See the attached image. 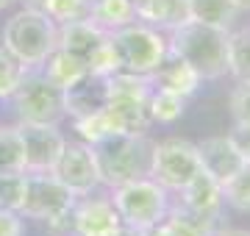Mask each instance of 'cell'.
Wrapping results in <instances>:
<instances>
[{
	"instance_id": "5b68a950",
	"label": "cell",
	"mask_w": 250,
	"mask_h": 236,
	"mask_svg": "<svg viewBox=\"0 0 250 236\" xmlns=\"http://www.w3.org/2000/svg\"><path fill=\"white\" fill-rule=\"evenodd\" d=\"M108 37L120 59V73L153 75L167 59V37L145 22H131L120 31H111Z\"/></svg>"
},
{
	"instance_id": "9c48e42d",
	"label": "cell",
	"mask_w": 250,
	"mask_h": 236,
	"mask_svg": "<svg viewBox=\"0 0 250 236\" xmlns=\"http://www.w3.org/2000/svg\"><path fill=\"white\" fill-rule=\"evenodd\" d=\"M50 173H53L56 181H62L75 197H86V195H92V192L100 186L95 150H92V145H86V142H67Z\"/></svg>"
},
{
	"instance_id": "83f0119b",
	"label": "cell",
	"mask_w": 250,
	"mask_h": 236,
	"mask_svg": "<svg viewBox=\"0 0 250 236\" xmlns=\"http://www.w3.org/2000/svg\"><path fill=\"white\" fill-rule=\"evenodd\" d=\"M28 173H6L0 175V209L20 211L25 203Z\"/></svg>"
},
{
	"instance_id": "603a6c76",
	"label": "cell",
	"mask_w": 250,
	"mask_h": 236,
	"mask_svg": "<svg viewBox=\"0 0 250 236\" xmlns=\"http://www.w3.org/2000/svg\"><path fill=\"white\" fill-rule=\"evenodd\" d=\"M6 173H25V147L17 125L0 128V175Z\"/></svg>"
},
{
	"instance_id": "74e56055",
	"label": "cell",
	"mask_w": 250,
	"mask_h": 236,
	"mask_svg": "<svg viewBox=\"0 0 250 236\" xmlns=\"http://www.w3.org/2000/svg\"><path fill=\"white\" fill-rule=\"evenodd\" d=\"M225 236H248V234H225Z\"/></svg>"
},
{
	"instance_id": "4dcf8cb0",
	"label": "cell",
	"mask_w": 250,
	"mask_h": 236,
	"mask_svg": "<svg viewBox=\"0 0 250 236\" xmlns=\"http://www.w3.org/2000/svg\"><path fill=\"white\" fill-rule=\"evenodd\" d=\"M233 125H250V81H236L228 98Z\"/></svg>"
},
{
	"instance_id": "484cf974",
	"label": "cell",
	"mask_w": 250,
	"mask_h": 236,
	"mask_svg": "<svg viewBox=\"0 0 250 236\" xmlns=\"http://www.w3.org/2000/svg\"><path fill=\"white\" fill-rule=\"evenodd\" d=\"M161 222L170 228L172 236H211V225H214V222H208V219H200V217H195V214L184 211L181 206L167 211V217L161 219Z\"/></svg>"
},
{
	"instance_id": "ffe728a7",
	"label": "cell",
	"mask_w": 250,
	"mask_h": 236,
	"mask_svg": "<svg viewBox=\"0 0 250 236\" xmlns=\"http://www.w3.org/2000/svg\"><path fill=\"white\" fill-rule=\"evenodd\" d=\"M187 11H189V20L206 22V25H214V28H225V31H231L233 20L239 14L233 0H187Z\"/></svg>"
},
{
	"instance_id": "d6986e66",
	"label": "cell",
	"mask_w": 250,
	"mask_h": 236,
	"mask_svg": "<svg viewBox=\"0 0 250 236\" xmlns=\"http://www.w3.org/2000/svg\"><path fill=\"white\" fill-rule=\"evenodd\" d=\"M89 20L111 34L136 22V6L134 0H89Z\"/></svg>"
},
{
	"instance_id": "8d00e7d4",
	"label": "cell",
	"mask_w": 250,
	"mask_h": 236,
	"mask_svg": "<svg viewBox=\"0 0 250 236\" xmlns=\"http://www.w3.org/2000/svg\"><path fill=\"white\" fill-rule=\"evenodd\" d=\"M9 3H11V0H0V11H3V9H9Z\"/></svg>"
},
{
	"instance_id": "44dd1931",
	"label": "cell",
	"mask_w": 250,
	"mask_h": 236,
	"mask_svg": "<svg viewBox=\"0 0 250 236\" xmlns=\"http://www.w3.org/2000/svg\"><path fill=\"white\" fill-rule=\"evenodd\" d=\"M187 100L184 95H175V92H167V89H159L153 86L150 98H147V117L150 122H159V125H170L175 119L184 117L187 111Z\"/></svg>"
},
{
	"instance_id": "ac0fdd59",
	"label": "cell",
	"mask_w": 250,
	"mask_h": 236,
	"mask_svg": "<svg viewBox=\"0 0 250 236\" xmlns=\"http://www.w3.org/2000/svg\"><path fill=\"white\" fill-rule=\"evenodd\" d=\"M39 70H42V75H45L47 81H53L62 92L72 89L78 81H83V78L89 75L86 64L81 61L78 56H72V53H67V50H62V47H56L53 53L45 59V64H42Z\"/></svg>"
},
{
	"instance_id": "2e32d148",
	"label": "cell",
	"mask_w": 250,
	"mask_h": 236,
	"mask_svg": "<svg viewBox=\"0 0 250 236\" xmlns=\"http://www.w3.org/2000/svg\"><path fill=\"white\" fill-rule=\"evenodd\" d=\"M150 78H153V86L175 92V95H184V98H192V95L200 89V83H203V78H200L184 59L170 56V53H167V59L159 64V70H156Z\"/></svg>"
},
{
	"instance_id": "e0dca14e",
	"label": "cell",
	"mask_w": 250,
	"mask_h": 236,
	"mask_svg": "<svg viewBox=\"0 0 250 236\" xmlns=\"http://www.w3.org/2000/svg\"><path fill=\"white\" fill-rule=\"evenodd\" d=\"M136 22H145L159 31H172L189 20L187 0H134Z\"/></svg>"
},
{
	"instance_id": "7402d4cb",
	"label": "cell",
	"mask_w": 250,
	"mask_h": 236,
	"mask_svg": "<svg viewBox=\"0 0 250 236\" xmlns=\"http://www.w3.org/2000/svg\"><path fill=\"white\" fill-rule=\"evenodd\" d=\"M228 75L250 81V28L228 31Z\"/></svg>"
},
{
	"instance_id": "6da1fadb",
	"label": "cell",
	"mask_w": 250,
	"mask_h": 236,
	"mask_svg": "<svg viewBox=\"0 0 250 236\" xmlns=\"http://www.w3.org/2000/svg\"><path fill=\"white\" fill-rule=\"evenodd\" d=\"M167 53L184 59L203 81H220L228 75V31L187 20L170 31Z\"/></svg>"
},
{
	"instance_id": "836d02e7",
	"label": "cell",
	"mask_w": 250,
	"mask_h": 236,
	"mask_svg": "<svg viewBox=\"0 0 250 236\" xmlns=\"http://www.w3.org/2000/svg\"><path fill=\"white\" fill-rule=\"evenodd\" d=\"M142 236H172V234H170V228L164 225V222H159V225H153L150 231H145Z\"/></svg>"
},
{
	"instance_id": "d590c367",
	"label": "cell",
	"mask_w": 250,
	"mask_h": 236,
	"mask_svg": "<svg viewBox=\"0 0 250 236\" xmlns=\"http://www.w3.org/2000/svg\"><path fill=\"white\" fill-rule=\"evenodd\" d=\"M233 6L239 11H250V0H233Z\"/></svg>"
},
{
	"instance_id": "30bf717a",
	"label": "cell",
	"mask_w": 250,
	"mask_h": 236,
	"mask_svg": "<svg viewBox=\"0 0 250 236\" xmlns=\"http://www.w3.org/2000/svg\"><path fill=\"white\" fill-rule=\"evenodd\" d=\"M20 137L25 147V173H50L62 156L67 139L59 125L47 122H20Z\"/></svg>"
},
{
	"instance_id": "4316f807",
	"label": "cell",
	"mask_w": 250,
	"mask_h": 236,
	"mask_svg": "<svg viewBox=\"0 0 250 236\" xmlns=\"http://www.w3.org/2000/svg\"><path fill=\"white\" fill-rule=\"evenodd\" d=\"M25 75H28V67H22L6 47L0 45V100H9Z\"/></svg>"
},
{
	"instance_id": "52a82bcc",
	"label": "cell",
	"mask_w": 250,
	"mask_h": 236,
	"mask_svg": "<svg viewBox=\"0 0 250 236\" xmlns=\"http://www.w3.org/2000/svg\"><path fill=\"white\" fill-rule=\"evenodd\" d=\"M197 173H200V156H197L195 142H189V139L153 142L147 175L156 183H161L167 192L184 189Z\"/></svg>"
},
{
	"instance_id": "cb8c5ba5",
	"label": "cell",
	"mask_w": 250,
	"mask_h": 236,
	"mask_svg": "<svg viewBox=\"0 0 250 236\" xmlns=\"http://www.w3.org/2000/svg\"><path fill=\"white\" fill-rule=\"evenodd\" d=\"M72 128H75V134L81 137V142H86V145H95V142H100V139L114 137L117 134L114 119H111V114H108L106 106H103L100 111H95V114L72 119Z\"/></svg>"
},
{
	"instance_id": "1f68e13d",
	"label": "cell",
	"mask_w": 250,
	"mask_h": 236,
	"mask_svg": "<svg viewBox=\"0 0 250 236\" xmlns=\"http://www.w3.org/2000/svg\"><path fill=\"white\" fill-rule=\"evenodd\" d=\"M22 234H25L22 214L11 209H0V236H22Z\"/></svg>"
},
{
	"instance_id": "7a4b0ae2",
	"label": "cell",
	"mask_w": 250,
	"mask_h": 236,
	"mask_svg": "<svg viewBox=\"0 0 250 236\" xmlns=\"http://www.w3.org/2000/svg\"><path fill=\"white\" fill-rule=\"evenodd\" d=\"M3 47L28 70H39L59 47V25L39 9H22L3 25Z\"/></svg>"
},
{
	"instance_id": "7c38bea8",
	"label": "cell",
	"mask_w": 250,
	"mask_h": 236,
	"mask_svg": "<svg viewBox=\"0 0 250 236\" xmlns=\"http://www.w3.org/2000/svg\"><path fill=\"white\" fill-rule=\"evenodd\" d=\"M178 195L184 211H189L200 219H208V222H217L220 211H223V186L208 173L200 170L184 189H178Z\"/></svg>"
},
{
	"instance_id": "d6a6232c",
	"label": "cell",
	"mask_w": 250,
	"mask_h": 236,
	"mask_svg": "<svg viewBox=\"0 0 250 236\" xmlns=\"http://www.w3.org/2000/svg\"><path fill=\"white\" fill-rule=\"evenodd\" d=\"M225 137L231 139V145L236 147V153L242 156V161L250 164V125H233Z\"/></svg>"
},
{
	"instance_id": "8fae6325",
	"label": "cell",
	"mask_w": 250,
	"mask_h": 236,
	"mask_svg": "<svg viewBox=\"0 0 250 236\" xmlns=\"http://www.w3.org/2000/svg\"><path fill=\"white\" fill-rule=\"evenodd\" d=\"M72 236H125L111 197H78L70 211Z\"/></svg>"
},
{
	"instance_id": "5bb4252c",
	"label": "cell",
	"mask_w": 250,
	"mask_h": 236,
	"mask_svg": "<svg viewBox=\"0 0 250 236\" xmlns=\"http://www.w3.org/2000/svg\"><path fill=\"white\" fill-rule=\"evenodd\" d=\"M106 106V78L103 75H86L72 89L64 92V114L72 119L95 114Z\"/></svg>"
},
{
	"instance_id": "e575fe53",
	"label": "cell",
	"mask_w": 250,
	"mask_h": 236,
	"mask_svg": "<svg viewBox=\"0 0 250 236\" xmlns=\"http://www.w3.org/2000/svg\"><path fill=\"white\" fill-rule=\"evenodd\" d=\"M22 3H25L28 9H39V11H42V9H45L47 0H22Z\"/></svg>"
},
{
	"instance_id": "ba28073f",
	"label": "cell",
	"mask_w": 250,
	"mask_h": 236,
	"mask_svg": "<svg viewBox=\"0 0 250 236\" xmlns=\"http://www.w3.org/2000/svg\"><path fill=\"white\" fill-rule=\"evenodd\" d=\"M14 111H17L20 122H47V125H59L67 114H64V92L53 81H47L42 70H28L17 92L11 95Z\"/></svg>"
},
{
	"instance_id": "f546056e",
	"label": "cell",
	"mask_w": 250,
	"mask_h": 236,
	"mask_svg": "<svg viewBox=\"0 0 250 236\" xmlns=\"http://www.w3.org/2000/svg\"><path fill=\"white\" fill-rule=\"evenodd\" d=\"M86 70H89L92 75H103V78L120 73V59H117V50H114V45H111V37H106L95 50H92V56L86 59Z\"/></svg>"
},
{
	"instance_id": "4fadbf2b",
	"label": "cell",
	"mask_w": 250,
	"mask_h": 236,
	"mask_svg": "<svg viewBox=\"0 0 250 236\" xmlns=\"http://www.w3.org/2000/svg\"><path fill=\"white\" fill-rule=\"evenodd\" d=\"M197 156H200V170L211 175L220 186L245 164L228 137H208L197 142Z\"/></svg>"
},
{
	"instance_id": "3957f363",
	"label": "cell",
	"mask_w": 250,
	"mask_h": 236,
	"mask_svg": "<svg viewBox=\"0 0 250 236\" xmlns=\"http://www.w3.org/2000/svg\"><path fill=\"white\" fill-rule=\"evenodd\" d=\"M150 147L153 142H147V134H114L95 142V161H98L100 183L120 186L125 181H134L147 175L150 167Z\"/></svg>"
},
{
	"instance_id": "d4e9b609",
	"label": "cell",
	"mask_w": 250,
	"mask_h": 236,
	"mask_svg": "<svg viewBox=\"0 0 250 236\" xmlns=\"http://www.w3.org/2000/svg\"><path fill=\"white\" fill-rule=\"evenodd\" d=\"M223 203L236 211H250V164H242L239 170L223 183Z\"/></svg>"
},
{
	"instance_id": "277c9868",
	"label": "cell",
	"mask_w": 250,
	"mask_h": 236,
	"mask_svg": "<svg viewBox=\"0 0 250 236\" xmlns=\"http://www.w3.org/2000/svg\"><path fill=\"white\" fill-rule=\"evenodd\" d=\"M111 203H114L117 214L123 219L125 231H134V234L150 231L170 211V195L161 183L153 181L150 175L111 186Z\"/></svg>"
},
{
	"instance_id": "9a60e30c",
	"label": "cell",
	"mask_w": 250,
	"mask_h": 236,
	"mask_svg": "<svg viewBox=\"0 0 250 236\" xmlns=\"http://www.w3.org/2000/svg\"><path fill=\"white\" fill-rule=\"evenodd\" d=\"M106 37H108V31L98 28L89 17L72 20V22L59 25V47L67 50V53H72V56H78L83 64H86V59L92 56V50H95Z\"/></svg>"
},
{
	"instance_id": "f1b7e54d",
	"label": "cell",
	"mask_w": 250,
	"mask_h": 236,
	"mask_svg": "<svg viewBox=\"0 0 250 236\" xmlns=\"http://www.w3.org/2000/svg\"><path fill=\"white\" fill-rule=\"evenodd\" d=\"M42 11L56 25H64V22H72V20L89 17V0H47Z\"/></svg>"
},
{
	"instance_id": "8992f818",
	"label": "cell",
	"mask_w": 250,
	"mask_h": 236,
	"mask_svg": "<svg viewBox=\"0 0 250 236\" xmlns=\"http://www.w3.org/2000/svg\"><path fill=\"white\" fill-rule=\"evenodd\" d=\"M72 195L62 181H56L53 173H28V189L25 203H22V219H42L50 228L70 225V211L75 206Z\"/></svg>"
}]
</instances>
